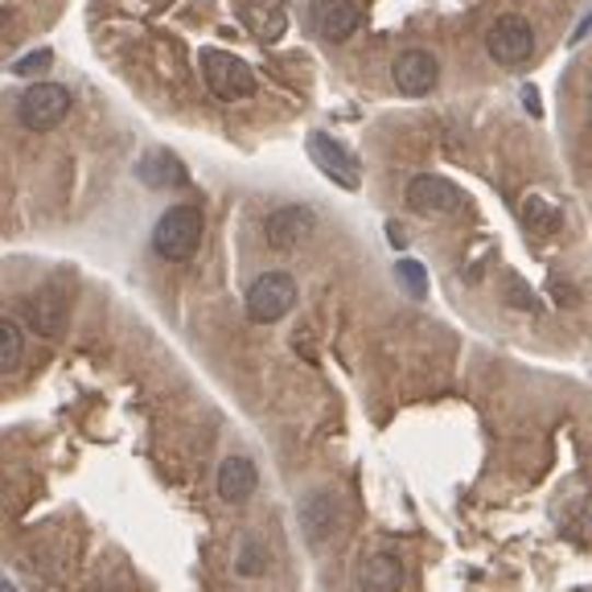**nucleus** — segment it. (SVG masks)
Masks as SVG:
<instances>
[{
  "mask_svg": "<svg viewBox=\"0 0 592 592\" xmlns=\"http://www.w3.org/2000/svg\"><path fill=\"white\" fill-rule=\"evenodd\" d=\"M395 276L404 280L407 292H411L416 301H420L423 292H428V280H423V268H420V264H416V259H399V268H395Z\"/></svg>",
  "mask_w": 592,
  "mask_h": 592,
  "instance_id": "aec40b11",
  "label": "nucleus"
},
{
  "mask_svg": "<svg viewBox=\"0 0 592 592\" xmlns=\"http://www.w3.org/2000/svg\"><path fill=\"white\" fill-rule=\"evenodd\" d=\"M358 589L362 592H399L404 589V564L391 552H374L362 568H358Z\"/></svg>",
  "mask_w": 592,
  "mask_h": 592,
  "instance_id": "ddd939ff",
  "label": "nucleus"
},
{
  "mask_svg": "<svg viewBox=\"0 0 592 592\" xmlns=\"http://www.w3.org/2000/svg\"><path fill=\"white\" fill-rule=\"evenodd\" d=\"M391 79H395V86H399L404 95L420 100V95H428V91L437 86L440 67L428 50H404L395 62H391Z\"/></svg>",
  "mask_w": 592,
  "mask_h": 592,
  "instance_id": "1a4fd4ad",
  "label": "nucleus"
},
{
  "mask_svg": "<svg viewBox=\"0 0 592 592\" xmlns=\"http://www.w3.org/2000/svg\"><path fill=\"white\" fill-rule=\"evenodd\" d=\"M309 156H313V165H317L329 182H338L341 189H358V161L341 149L334 136L309 132Z\"/></svg>",
  "mask_w": 592,
  "mask_h": 592,
  "instance_id": "0eeeda50",
  "label": "nucleus"
},
{
  "mask_svg": "<svg viewBox=\"0 0 592 592\" xmlns=\"http://www.w3.org/2000/svg\"><path fill=\"white\" fill-rule=\"evenodd\" d=\"M313 227H317V214L309 210V206H280V210H271L268 222H264V235H268L271 247H301L309 235H313Z\"/></svg>",
  "mask_w": 592,
  "mask_h": 592,
  "instance_id": "6e6552de",
  "label": "nucleus"
},
{
  "mask_svg": "<svg viewBox=\"0 0 592 592\" xmlns=\"http://www.w3.org/2000/svg\"><path fill=\"white\" fill-rule=\"evenodd\" d=\"M202 231H206V214L202 206L194 202H182V206H170L153 227V247L161 259H173V264H182L189 255L198 252V243H202Z\"/></svg>",
  "mask_w": 592,
  "mask_h": 592,
  "instance_id": "f257e3e1",
  "label": "nucleus"
},
{
  "mask_svg": "<svg viewBox=\"0 0 592 592\" xmlns=\"http://www.w3.org/2000/svg\"><path fill=\"white\" fill-rule=\"evenodd\" d=\"M42 67H50V50H37V54H25L18 67H13V74H37Z\"/></svg>",
  "mask_w": 592,
  "mask_h": 592,
  "instance_id": "412c9836",
  "label": "nucleus"
},
{
  "mask_svg": "<svg viewBox=\"0 0 592 592\" xmlns=\"http://www.w3.org/2000/svg\"><path fill=\"white\" fill-rule=\"evenodd\" d=\"M247 25L255 30V37H264V42H276V37L288 30V18L280 4H271V0H264V4H252L247 9Z\"/></svg>",
  "mask_w": 592,
  "mask_h": 592,
  "instance_id": "dca6fc26",
  "label": "nucleus"
},
{
  "mask_svg": "<svg viewBox=\"0 0 592 592\" xmlns=\"http://www.w3.org/2000/svg\"><path fill=\"white\" fill-rule=\"evenodd\" d=\"M136 177L144 182L149 189H170V186H182L186 182V170H182V161L173 153H149L140 165H136Z\"/></svg>",
  "mask_w": 592,
  "mask_h": 592,
  "instance_id": "4468645a",
  "label": "nucleus"
},
{
  "mask_svg": "<svg viewBox=\"0 0 592 592\" xmlns=\"http://www.w3.org/2000/svg\"><path fill=\"white\" fill-rule=\"evenodd\" d=\"M510 305H519V309H539V301H535V292H526L523 280H510Z\"/></svg>",
  "mask_w": 592,
  "mask_h": 592,
  "instance_id": "4be33fe9",
  "label": "nucleus"
},
{
  "mask_svg": "<svg viewBox=\"0 0 592 592\" xmlns=\"http://www.w3.org/2000/svg\"><path fill=\"white\" fill-rule=\"evenodd\" d=\"M297 305V280L288 271H264L252 288H247V317L252 322H280L288 309Z\"/></svg>",
  "mask_w": 592,
  "mask_h": 592,
  "instance_id": "20e7f679",
  "label": "nucleus"
},
{
  "mask_svg": "<svg viewBox=\"0 0 592 592\" xmlns=\"http://www.w3.org/2000/svg\"><path fill=\"white\" fill-rule=\"evenodd\" d=\"M70 112V91L62 83H34L18 100V119L30 132H50Z\"/></svg>",
  "mask_w": 592,
  "mask_h": 592,
  "instance_id": "7ed1b4c3",
  "label": "nucleus"
},
{
  "mask_svg": "<svg viewBox=\"0 0 592 592\" xmlns=\"http://www.w3.org/2000/svg\"><path fill=\"white\" fill-rule=\"evenodd\" d=\"M338 526V498L329 490H309L301 498V531L313 547H322Z\"/></svg>",
  "mask_w": 592,
  "mask_h": 592,
  "instance_id": "9b49d317",
  "label": "nucleus"
},
{
  "mask_svg": "<svg viewBox=\"0 0 592 592\" xmlns=\"http://www.w3.org/2000/svg\"><path fill=\"white\" fill-rule=\"evenodd\" d=\"M62 322H67V301H62L54 288H46L42 297H34V301H30V325H34L37 334L54 338V334L62 329Z\"/></svg>",
  "mask_w": 592,
  "mask_h": 592,
  "instance_id": "2eb2a0df",
  "label": "nucleus"
},
{
  "mask_svg": "<svg viewBox=\"0 0 592 592\" xmlns=\"http://www.w3.org/2000/svg\"><path fill=\"white\" fill-rule=\"evenodd\" d=\"M264 568H268V552H264V543L247 539L243 543V552H239V559H235V572L239 576H259Z\"/></svg>",
  "mask_w": 592,
  "mask_h": 592,
  "instance_id": "6ab92c4d",
  "label": "nucleus"
},
{
  "mask_svg": "<svg viewBox=\"0 0 592 592\" xmlns=\"http://www.w3.org/2000/svg\"><path fill=\"white\" fill-rule=\"evenodd\" d=\"M202 74H206V86L219 95V100L235 103V100H247L255 91V74L252 67L243 62V58H235V54L227 50H202Z\"/></svg>",
  "mask_w": 592,
  "mask_h": 592,
  "instance_id": "f03ea898",
  "label": "nucleus"
},
{
  "mask_svg": "<svg viewBox=\"0 0 592 592\" xmlns=\"http://www.w3.org/2000/svg\"><path fill=\"white\" fill-rule=\"evenodd\" d=\"M259 486V469L252 457H227L219 465V498L222 502H247Z\"/></svg>",
  "mask_w": 592,
  "mask_h": 592,
  "instance_id": "f8f14e48",
  "label": "nucleus"
},
{
  "mask_svg": "<svg viewBox=\"0 0 592 592\" xmlns=\"http://www.w3.org/2000/svg\"><path fill=\"white\" fill-rule=\"evenodd\" d=\"M407 206L420 210V214H457L465 206V194L453 182H444V177L420 173V177L407 182Z\"/></svg>",
  "mask_w": 592,
  "mask_h": 592,
  "instance_id": "423d86ee",
  "label": "nucleus"
},
{
  "mask_svg": "<svg viewBox=\"0 0 592 592\" xmlns=\"http://www.w3.org/2000/svg\"><path fill=\"white\" fill-rule=\"evenodd\" d=\"M523 219H526V227H531V231H539V235H552L559 222H564V219H559V210L547 202V198H526Z\"/></svg>",
  "mask_w": 592,
  "mask_h": 592,
  "instance_id": "a211bd4d",
  "label": "nucleus"
},
{
  "mask_svg": "<svg viewBox=\"0 0 592 592\" xmlns=\"http://www.w3.org/2000/svg\"><path fill=\"white\" fill-rule=\"evenodd\" d=\"M21 355H25V338H21L18 322H0V371H18Z\"/></svg>",
  "mask_w": 592,
  "mask_h": 592,
  "instance_id": "f3484780",
  "label": "nucleus"
},
{
  "mask_svg": "<svg viewBox=\"0 0 592 592\" xmlns=\"http://www.w3.org/2000/svg\"><path fill=\"white\" fill-rule=\"evenodd\" d=\"M309 21L325 42H346L358 30V4L355 0H313L309 4Z\"/></svg>",
  "mask_w": 592,
  "mask_h": 592,
  "instance_id": "9d476101",
  "label": "nucleus"
},
{
  "mask_svg": "<svg viewBox=\"0 0 592 592\" xmlns=\"http://www.w3.org/2000/svg\"><path fill=\"white\" fill-rule=\"evenodd\" d=\"M486 50L502 67H523L526 58L535 54V30H531V21L514 18V13L498 18L490 25V34H486Z\"/></svg>",
  "mask_w": 592,
  "mask_h": 592,
  "instance_id": "39448f33",
  "label": "nucleus"
}]
</instances>
